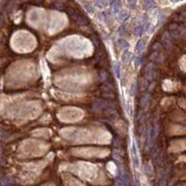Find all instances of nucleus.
<instances>
[{"instance_id":"nucleus-1","label":"nucleus","mask_w":186,"mask_h":186,"mask_svg":"<svg viewBox=\"0 0 186 186\" xmlns=\"http://www.w3.org/2000/svg\"><path fill=\"white\" fill-rule=\"evenodd\" d=\"M115 183L117 186H129V178L125 172L121 171L119 173V176L117 177Z\"/></svg>"},{"instance_id":"nucleus-2","label":"nucleus","mask_w":186,"mask_h":186,"mask_svg":"<svg viewBox=\"0 0 186 186\" xmlns=\"http://www.w3.org/2000/svg\"><path fill=\"white\" fill-rule=\"evenodd\" d=\"M93 109H94V110H96V111H101L103 109H109V104L107 101L99 99L93 104Z\"/></svg>"},{"instance_id":"nucleus-3","label":"nucleus","mask_w":186,"mask_h":186,"mask_svg":"<svg viewBox=\"0 0 186 186\" xmlns=\"http://www.w3.org/2000/svg\"><path fill=\"white\" fill-rule=\"evenodd\" d=\"M145 77L148 81H152L153 78V69H152V65L149 64L145 68Z\"/></svg>"},{"instance_id":"nucleus-4","label":"nucleus","mask_w":186,"mask_h":186,"mask_svg":"<svg viewBox=\"0 0 186 186\" xmlns=\"http://www.w3.org/2000/svg\"><path fill=\"white\" fill-rule=\"evenodd\" d=\"M158 178H159V181H157L156 186H167L165 181L162 180V178H163V170H159V172H158Z\"/></svg>"},{"instance_id":"nucleus-5","label":"nucleus","mask_w":186,"mask_h":186,"mask_svg":"<svg viewBox=\"0 0 186 186\" xmlns=\"http://www.w3.org/2000/svg\"><path fill=\"white\" fill-rule=\"evenodd\" d=\"M111 6H112V10L114 11H118L119 10H120V8H121V3H120L119 0H113Z\"/></svg>"},{"instance_id":"nucleus-6","label":"nucleus","mask_w":186,"mask_h":186,"mask_svg":"<svg viewBox=\"0 0 186 186\" xmlns=\"http://www.w3.org/2000/svg\"><path fill=\"white\" fill-rule=\"evenodd\" d=\"M143 5L146 9H152L154 6L153 0H143Z\"/></svg>"},{"instance_id":"nucleus-7","label":"nucleus","mask_w":186,"mask_h":186,"mask_svg":"<svg viewBox=\"0 0 186 186\" xmlns=\"http://www.w3.org/2000/svg\"><path fill=\"white\" fill-rule=\"evenodd\" d=\"M148 102H149V96H148V94H143L142 97H141V99H140L141 107H145L146 105L148 104Z\"/></svg>"},{"instance_id":"nucleus-8","label":"nucleus","mask_w":186,"mask_h":186,"mask_svg":"<svg viewBox=\"0 0 186 186\" xmlns=\"http://www.w3.org/2000/svg\"><path fill=\"white\" fill-rule=\"evenodd\" d=\"M0 186H10V181L9 179H0Z\"/></svg>"},{"instance_id":"nucleus-9","label":"nucleus","mask_w":186,"mask_h":186,"mask_svg":"<svg viewBox=\"0 0 186 186\" xmlns=\"http://www.w3.org/2000/svg\"><path fill=\"white\" fill-rule=\"evenodd\" d=\"M54 7L57 8V9H59V10H63V9L65 8L64 4L61 3V2H56V3L54 4Z\"/></svg>"},{"instance_id":"nucleus-10","label":"nucleus","mask_w":186,"mask_h":186,"mask_svg":"<svg viewBox=\"0 0 186 186\" xmlns=\"http://www.w3.org/2000/svg\"><path fill=\"white\" fill-rule=\"evenodd\" d=\"M96 3L100 7H105L107 5V0H96Z\"/></svg>"},{"instance_id":"nucleus-11","label":"nucleus","mask_w":186,"mask_h":186,"mask_svg":"<svg viewBox=\"0 0 186 186\" xmlns=\"http://www.w3.org/2000/svg\"><path fill=\"white\" fill-rule=\"evenodd\" d=\"M128 1H129V2H134L135 0H128Z\"/></svg>"},{"instance_id":"nucleus-12","label":"nucleus","mask_w":186,"mask_h":186,"mask_svg":"<svg viewBox=\"0 0 186 186\" xmlns=\"http://www.w3.org/2000/svg\"><path fill=\"white\" fill-rule=\"evenodd\" d=\"M116 186H117V185H116Z\"/></svg>"}]
</instances>
